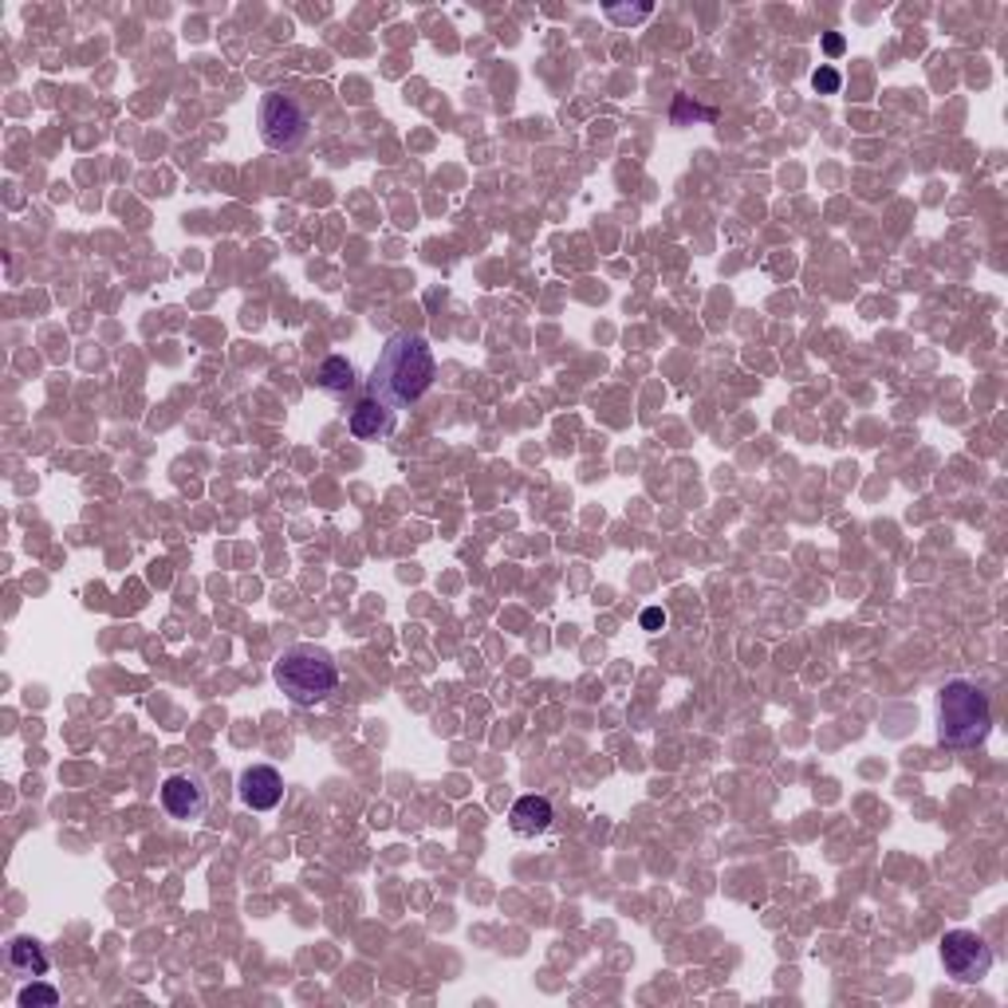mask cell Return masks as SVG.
<instances>
[{"label": "cell", "instance_id": "6da1fadb", "mask_svg": "<svg viewBox=\"0 0 1008 1008\" xmlns=\"http://www.w3.org/2000/svg\"><path fill=\"white\" fill-rule=\"evenodd\" d=\"M433 382V351L421 335L398 332L386 339L379 362H374L371 382H367V398H379L382 406L402 410L414 406Z\"/></svg>", "mask_w": 1008, "mask_h": 1008}, {"label": "cell", "instance_id": "7a4b0ae2", "mask_svg": "<svg viewBox=\"0 0 1008 1008\" xmlns=\"http://www.w3.org/2000/svg\"><path fill=\"white\" fill-rule=\"evenodd\" d=\"M993 705L989 694L970 677H953L938 694V737L950 749H973L989 737Z\"/></svg>", "mask_w": 1008, "mask_h": 1008}, {"label": "cell", "instance_id": "3957f363", "mask_svg": "<svg viewBox=\"0 0 1008 1008\" xmlns=\"http://www.w3.org/2000/svg\"><path fill=\"white\" fill-rule=\"evenodd\" d=\"M273 677H276V685L285 690L288 702L308 709V705H320L335 694L339 667H335V658L327 654L324 647H315V642H296V647H288L285 654L276 658Z\"/></svg>", "mask_w": 1008, "mask_h": 1008}, {"label": "cell", "instance_id": "277c9868", "mask_svg": "<svg viewBox=\"0 0 1008 1008\" xmlns=\"http://www.w3.org/2000/svg\"><path fill=\"white\" fill-rule=\"evenodd\" d=\"M260 138H265L268 150L296 154L312 138V115H308V107L300 99L285 95V91H273L260 103Z\"/></svg>", "mask_w": 1008, "mask_h": 1008}, {"label": "cell", "instance_id": "5b68a950", "mask_svg": "<svg viewBox=\"0 0 1008 1008\" xmlns=\"http://www.w3.org/2000/svg\"><path fill=\"white\" fill-rule=\"evenodd\" d=\"M941 965L958 985H977L989 977L993 970V950L989 941L973 930H950L941 938Z\"/></svg>", "mask_w": 1008, "mask_h": 1008}, {"label": "cell", "instance_id": "8992f818", "mask_svg": "<svg viewBox=\"0 0 1008 1008\" xmlns=\"http://www.w3.org/2000/svg\"><path fill=\"white\" fill-rule=\"evenodd\" d=\"M162 808L174 820H201L209 808V788L201 776L194 773H174L162 780Z\"/></svg>", "mask_w": 1008, "mask_h": 1008}, {"label": "cell", "instance_id": "52a82bcc", "mask_svg": "<svg viewBox=\"0 0 1008 1008\" xmlns=\"http://www.w3.org/2000/svg\"><path fill=\"white\" fill-rule=\"evenodd\" d=\"M241 800L253 812H273L276 803L285 800V776L276 773L273 764H253L241 773Z\"/></svg>", "mask_w": 1008, "mask_h": 1008}, {"label": "cell", "instance_id": "ba28073f", "mask_svg": "<svg viewBox=\"0 0 1008 1008\" xmlns=\"http://www.w3.org/2000/svg\"><path fill=\"white\" fill-rule=\"evenodd\" d=\"M552 820H556V808H552L548 796H520L509 812V823L517 835H544Z\"/></svg>", "mask_w": 1008, "mask_h": 1008}, {"label": "cell", "instance_id": "9c48e42d", "mask_svg": "<svg viewBox=\"0 0 1008 1008\" xmlns=\"http://www.w3.org/2000/svg\"><path fill=\"white\" fill-rule=\"evenodd\" d=\"M4 965H9L12 977H44L51 970L48 953L36 938H12L9 950H4Z\"/></svg>", "mask_w": 1008, "mask_h": 1008}, {"label": "cell", "instance_id": "30bf717a", "mask_svg": "<svg viewBox=\"0 0 1008 1008\" xmlns=\"http://www.w3.org/2000/svg\"><path fill=\"white\" fill-rule=\"evenodd\" d=\"M391 430H394V410L391 406H382L379 398H362L359 406L351 410V433L359 441L386 438Z\"/></svg>", "mask_w": 1008, "mask_h": 1008}, {"label": "cell", "instance_id": "8fae6325", "mask_svg": "<svg viewBox=\"0 0 1008 1008\" xmlns=\"http://www.w3.org/2000/svg\"><path fill=\"white\" fill-rule=\"evenodd\" d=\"M315 386L327 394H347L355 386V367L343 355H327L320 362V371H315Z\"/></svg>", "mask_w": 1008, "mask_h": 1008}, {"label": "cell", "instance_id": "7c38bea8", "mask_svg": "<svg viewBox=\"0 0 1008 1008\" xmlns=\"http://www.w3.org/2000/svg\"><path fill=\"white\" fill-rule=\"evenodd\" d=\"M20 1008H36V1005H44V1008H51V1005H59V989H51V985H24L20 989Z\"/></svg>", "mask_w": 1008, "mask_h": 1008}, {"label": "cell", "instance_id": "4fadbf2b", "mask_svg": "<svg viewBox=\"0 0 1008 1008\" xmlns=\"http://www.w3.org/2000/svg\"><path fill=\"white\" fill-rule=\"evenodd\" d=\"M812 88L820 91V95H835V91L843 88V76H839V71H835V68H827V63H823V68H815V76H812Z\"/></svg>", "mask_w": 1008, "mask_h": 1008}, {"label": "cell", "instance_id": "5bb4252c", "mask_svg": "<svg viewBox=\"0 0 1008 1008\" xmlns=\"http://www.w3.org/2000/svg\"><path fill=\"white\" fill-rule=\"evenodd\" d=\"M607 16L618 20V24H635V20L650 16V4H642V9H607Z\"/></svg>", "mask_w": 1008, "mask_h": 1008}, {"label": "cell", "instance_id": "9a60e30c", "mask_svg": "<svg viewBox=\"0 0 1008 1008\" xmlns=\"http://www.w3.org/2000/svg\"><path fill=\"white\" fill-rule=\"evenodd\" d=\"M823 51H827L832 59L843 56V51H847V39H843L839 32H827V36H823Z\"/></svg>", "mask_w": 1008, "mask_h": 1008}, {"label": "cell", "instance_id": "2e32d148", "mask_svg": "<svg viewBox=\"0 0 1008 1008\" xmlns=\"http://www.w3.org/2000/svg\"><path fill=\"white\" fill-rule=\"evenodd\" d=\"M642 627H647V630H662V627H667V611H662V607L642 611Z\"/></svg>", "mask_w": 1008, "mask_h": 1008}]
</instances>
